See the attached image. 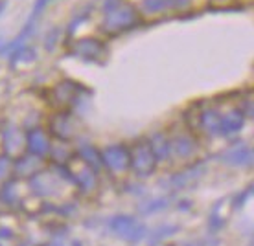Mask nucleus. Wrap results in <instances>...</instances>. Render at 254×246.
<instances>
[{
  "label": "nucleus",
  "instance_id": "nucleus-26",
  "mask_svg": "<svg viewBox=\"0 0 254 246\" xmlns=\"http://www.w3.org/2000/svg\"><path fill=\"white\" fill-rule=\"evenodd\" d=\"M50 246H66V245H64L63 241H56V243H52ZM72 246H81V245H79V243H74Z\"/></svg>",
  "mask_w": 254,
  "mask_h": 246
},
{
  "label": "nucleus",
  "instance_id": "nucleus-1",
  "mask_svg": "<svg viewBox=\"0 0 254 246\" xmlns=\"http://www.w3.org/2000/svg\"><path fill=\"white\" fill-rule=\"evenodd\" d=\"M138 24V13L126 0L103 2V30L111 35L127 32Z\"/></svg>",
  "mask_w": 254,
  "mask_h": 246
},
{
  "label": "nucleus",
  "instance_id": "nucleus-27",
  "mask_svg": "<svg viewBox=\"0 0 254 246\" xmlns=\"http://www.w3.org/2000/svg\"><path fill=\"white\" fill-rule=\"evenodd\" d=\"M4 7H6V2H4V0H2V2H0V13L4 11Z\"/></svg>",
  "mask_w": 254,
  "mask_h": 246
},
{
  "label": "nucleus",
  "instance_id": "nucleus-13",
  "mask_svg": "<svg viewBox=\"0 0 254 246\" xmlns=\"http://www.w3.org/2000/svg\"><path fill=\"white\" fill-rule=\"evenodd\" d=\"M76 85L72 81H63L59 83L58 87L54 89V98L58 101V105L61 107H68V105H74L77 103V92H76Z\"/></svg>",
  "mask_w": 254,
  "mask_h": 246
},
{
  "label": "nucleus",
  "instance_id": "nucleus-2",
  "mask_svg": "<svg viewBox=\"0 0 254 246\" xmlns=\"http://www.w3.org/2000/svg\"><path fill=\"white\" fill-rule=\"evenodd\" d=\"M129 156H131V169L138 175V177H147L155 171V165H157V158L153 154V149L149 146V140L140 138L136 140L129 151Z\"/></svg>",
  "mask_w": 254,
  "mask_h": 246
},
{
  "label": "nucleus",
  "instance_id": "nucleus-10",
  "mask_svg": "<svg viewBox=\"0 0 254 246\" xmlns=\"http://www.w3.org/2000/svg\"><path fill=\"white\" fill-rule=\"evenodd\" d=\"M195 125L206 134H219V127H221V114L216 108H203L199 116H197Z\"/></svg>",
  "mask_w": 254,
  "mask_h": 246
},
{
  "label": "nucleus",
  "instance_id": "nucleus-25",
  "mask_svg": "<svg viewBox=\"0 0 254 246\" xmlns=\"http://www.w3.org/2000/svg\"><path fill=\"white\" fill-rule=\"evenodd\" d=\"M185 246H217L216 241H191Z\"/></svg>",
  "mask_w": 254,
  "mask_h": 246
},
{
  "label": "nucleus",
  "instance_id": "nucleus-17",
  "mask_svg": "<svg viewBox=\"0 0 254 246\" xmlns=\"http://www.w3.org/2000/svg\"><path fill=\"white\" fill-rule=\"evenodd\" d=\"M35 61V51L33 48H26V46H20L13 51L11 55V66L13 68H20V66H28Z\"/></svg>",
  "mask_w": 254,
  "mask_h": 246
},
{
  "label": "nucleus",
  "instance_id": "nucleus-3",
  "mask_svg": "<svg viewBox=\"0 0 254 246\" xmlns=\"http://www.w3.org/2000/svg\"><path fill=\"white\" fill-rule=\"evenodd\" d=\"M109 228L115 235H118L120 239L127 241V243H140V241L146 237L147 228L144 224L136 222L134 217L129 215H116L111 219Z\"/></svg>",
  "mask_w": 254,
  "mask_h": 246
},
{
  "label": "nucleus",
  "instance_id": "nucleus-9",
  "mask_svg": "<svg viewBox=\"0 0 254 246\" xmlns=\"http://www.w3.org/2000/svg\"><path fill=\"white\" fill-rule=\"evenodd\" d=\"M197 149L199 146L191 134L179 133L170 142V151H173V154H177L179 158H191L197 152Z\"/></svg>",
  "mask_w": 254,
  "mask_h": 246
},
{
  "label": "nucleus",
  "instance_id": "nucleus-14",
  "mask_svg": "<svg viewBox=\"0 0 254 246\" xmlns=\"http://www.w3.org/2000/svg\"><path fill=\"white\" fill-rule=\"evenodd\" d=\"M50 129L52 133L56 134V138L58 140H68L74 133V125H72V121L66 114H58L50 123Z\"/></svg>",
  "mask_w": 254,
  "mask_h": 246
},
{
  "label": "nucleus",
  "instance_id": "nucleus-4",
  "mask_svg": "<svg viewBox=\"0 0 254 246\" xmlns=\"http://www.w3.org/2000/svg\"><path fill=\"white\" fill-rule=\"evenodd\" d=\"M68 162H70V167L66 171H68L72 182L76 184L77 188H81L83 191L94 190L96 188V171L79 156H72Z\"/></svg>",
  "mask_w": 254,
  "mask_h": 246
},
{
  "label": "nucleus",
  "instance_id": "nucleus-6",
  "mask_svg": "<svg viewBox=\"0 0 254 246\" xmlns=\"http://www.w3.org/2000/svg\"><path fill=\"white\" fill-rule=\"evenodd\" d=\"M2 149L6 152L7 158L11 156H22L26 151V134L20 131V127H17L15 123H7L2 129Z\"/></svg>",
  "mask_w": 254,
  "mask_h": 246
},
{
  "label": "nucleus",
  "instance_id": "nucleus-19",
  "mask_svg": "<svg viewBox=\"0 0 254 246\" xmlns=\"http://www.w3.org/2000/svg\"><path fill=\"white\" fill-rule=\"evenodd\" d=\"M201 173H203V167H201V165L190 167V169H186L185 173H179V175H175V177L172 178V186H173V188H183V186H186L188 182H191L193 178L199 177Z\"/></svg>",
  "mask_w": 254,
  "mask_h": 246
},
{
  "label": "nucleus",
  "instance_id": "nucleus-15",
  "mask_svg": "<svg viewBox=\"0 0 254 246\" xmlns=\"http://www.w3.org/2000/svg\"><path fill=\"white\" fill-rule=\"evenodd\" d=\"M223 162H227L230 165H245L251 162V151L247 147H236V149H230L223 154Z\"/></svg>",
  "mask_w": 254,
  "mask_h": 246
},
{
  "label": "nucleus",
  "instance_id": "nucleus-11",
  "mask_svg": "<svg viewBox=\"0 0 254 246\" xmlns=\"http://www.w3.org/2000/svg\"><path fill=\"white\" fill-rule=\"evenodd\" d=\"M13 171L19 175V177H33L41 171V158L28 152L19 156V160L13 165Z\"/></svg>",
  "mask_w": 254,
  "mask_h": 246
},
{
  "label": "nucleus",
  "instance_id": "nucleus-21",
  "mask_svg": "<svg viewBox=\"0 0 254 246\" xmlns=\"http://www.w3.org/2000/svg\"><path fill=\"white\" fill-rule=\"evenodd\" d=\"M166 204H168L166 198H157V200L147 202L146 206H142V213L151 215V213H155V211H160L162 208H166Z\"/></svg>",
  "mask_w": 254,
  "mask_h": 246
},
{
  "label": "nucleus",
  "instance_id": "nucleus-20",
  "mask_svg": "<svg viewBox=\"0 0 254 246\" xmlns=\"http://www.w3.org/2000/svg\"><path fill=\"white\" fill-rule=\"evenodd\" d=\"M177 232V226H160L157 228L155 232L151 234V246H155L157 243H160L162 239H166L168 235H172Z\"/></svg>",
  "mask_w": 254,
  "mask_h": 246
},
{
  "label": "nucleus",
  "instance_id": "nucleus-28",
  "mask_svg": "<svg viewBox=\"0 0 254 246\" xmlns=\"http://www.w3.org/2000/svg\"><path fill=\"white\" fill-rule=\"evenodd\" d=\"M214 2H225V0H214Z\"/></svg>",
  "mask_w": 254,
  "mask_h": 246
},
{
  "label": "nucleus",
  "instance_id": "nucleus-24",
  "mask_svg": "<svg viewBox=\"0 0 254 246\" xmlns=\"http://www.w3.org/2000/svg\"><path fill=\"white\" fill-rule=\"evenodd\" d=\"M52 0H35V4H33V11H32V15H30V19L32 20H35L41 15V11L46 7V4H50Z\"/></svg>",
  "mask_w": 254,
  "mask_h": 246
},
{
  "label": "nucleus",
  "instance_id": "nucleus-5",
  "mask_svg": "<svg viewBox=\"0 0 254 246\" xmlns=\"http://www.w3.org/2000/svg\"><path fill=\"white\" fill-rule=\"evenodd\" d=\"M102 164L107 167L111 173H124V171L129 169L131 165V156H129V149L120 144H115V146L105 147L102 152Z\"/></svg>",
  "mask_w": 254,
  "mask_h": 246
},
{
  "label": "nucleus",
  "instance_id": "nucleus-8",
  "mask_svg": "<svg viewBox=\"0 0 254 246\" xmlns=\"http://www.w3.org/2000/svg\"><path fill=\"white\" fill-rule=\"evenodd\" d=\"M52 142H50V134L43 131V129H32L30 133L26 134V151L35 154V156L43 158L50 152Z\"/></svg>",
  "mask_w": 254,
  "mask_h": 246
},
{
  "label": "nucleus",
  "instance_id": "nucleus-7",
  "mask_svg": "<svg viewBox=\"0 0 254 246\" xmlns=\"http://www.w3.org/2000/svg\"><path fill=\"white\" fill-rule=\"evenodd\" d=\"M72 53L77 55L79 59L83 61H87V63H96V61H100L105 53V45H103L102 41H98V39H92V37H87V39H79L74 43L72 46Z\"/></svg>",
  "mask_w": 254,
  "mask_h": 246
},
{
  "label": "nucleus",
  "instance_id": "nucleus-22",
  "mask_svg": "<svg viewBox=\"0 0 254 246\" xmlns=\"http://www.w3.org/2000/svg\"><path fill=\"white\" fill-rule=\"evenodd\" d=\"M168 6V0H144V9L147 13H159Z\"/></svg>",
  "mask_w": 254,
  "mask_h": 246
},
{
  "label": "nucleus",
  "instance_id": "nucleus-18",
  "mask_svg": "<svg viewBox=\"0 0 254 246\" xmlns=\"http://www.w3.org/2000/svg\"><path fill=\"white\" fill-rule=\"evenodd\" d=\"M77 156L83 158V160H85V162H87V164H89L94 171H98L100 167H102V154L96 151L94 147H90V146L79 147Z\"/></svg>",
  "mask_w": 254,
  "mask_h": 246
},
{
  "label": "nucleus",
  "instance_id": "nucleus-23",
  "mask_svg": "<svg viewBox=\"0 0 254 246\" xmlns=\"http://www.w3.org/2000/svg\"><path fill=\"white\" fill-rule=\"evenodd\" d=\"M11 171V164H9V158L0 156V180H6L7 175Z\"/></svg>",
  "mask_w": 254,
  "mask_h": 246
},
{
  "label": "nucleus",
  "instance_id": "nucleus-16",
  "mask_svg": "<svg viewBox=\"0 0 254 246\" xmlns=\"http://www.w3.org/2000/svg\"><path fill=\"white\" fill-rule=\"evenodd\" d=\"M149 146H151L153 149V154H155V158H157V162H162V160H166V158L170 156V140L166 138L164 134H155L151 140H149Z\"/></svg>",
  "mask_w": 254,
  "mask_h": 246
},
{
  "label": "nucleus",
  "instance_id": "nucleus-12",
  "mask_svg": "<svg viewBox=\"0 0 254 246\" xmlns=\"http://www.w3.org/2000/svg\"><path fill=\"white\" fill-rule=\"evenodd\" d=\"M243 112L238 108H232L229 112L221 114V127H219V134H236L242 131L243 127Z\"/></svg>",
  "mask_w": 254,
  "mask_h": 246
}]
</instances>
